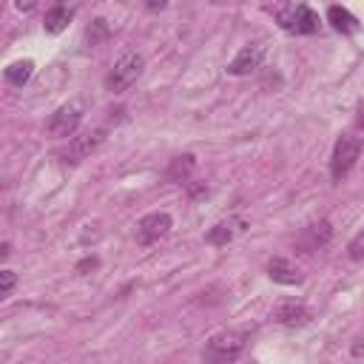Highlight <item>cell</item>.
Wrapping results in <instances>:
<instances>
[{
  "label": "cell",
  "instance_id": "obj_2",
  "mask_svg": "<svg viewBox=\"0 0 364 364\" xmlns=\"http://www.w3.org/2000/svg\"><path fill=\"white\" fill-rule=\"evenodd\" d=\"M142 68H145V57H142L139 51H125V54L114 63V68L108 71V77H105V88L114 91V94L128 91V88L136 82V77L142 74Z\"/></svg>",
  "mask_w": 364,
  "mask_h": 364
},
{
  "label": "cell",
  "instance_id": "obj_19",
  "mask_svg": "<svg viewBox=\"0 0 364 364\" xmlns=\"http://www.w3.org/2000/svg\"><path fill=\"white\" fill-rule=\"evenodd\" d=\"M347 256H350L353 262H358V259H364V230L353 236V242L347 245Z\"/></svg>",
  "mask_w": 364,
  "mask_h": 364
},
{
  "label": "cell",
  "instance_id": "obj_12",
  "mask_svg": "<svg viewBox=\"0 0 364 364\" xmlns=\"http://www.w3.org/2000/svg\"><path fill=\"white\" fill-rule=\"evenodd\" d=\"M267 276L273 279V282H279V284H299L301 282V273H299V267H293L287 259H282V256H273L270 262H267Z\"/></svg>",
  "mask_w": 364,
  "mask_h": 364
},
{
  "label": "cell",
  "instance_id": "obj_20",
  "mask_svg": "<svg viewBox=\"0 0 364 364\" xmlns=\"http://www.w3.org/2000/svg\"><path fill=\"white\" fill-rule=\"evenodd\" d=\"M88 267H91V270L97 267V259H94V256H91V259H82V262L77 264V270H88Z\"/></svg>",
  "mask_w": 364,
  "mask_h": 364
},
{
  "label": "cell",
  "instance_id": "obj_17",
  "mask_svg": "<svg viewBox=\"0 0 364 364\" xmlns=\"http://www.w3.org/2000/svg\"><path fill=\"white\" fill-rule=\"evenodd\" d=\"M191 168H193V156H191V154H182V156H176V159L171 162V168H168V179L188 176V173H191Z\"/></svg>",
  "mask_w": 364,
  "mask_h": 364
},
{
  "label": "cell",
  "instance_id": "obj_9",
  "mask_svg": "<svg viewBox=\"0 0 364 364\" xmlns=\"http://www.w3.org/2000/svg\"><path fill=\"white\" fill-rule=\"evenodd\" d=\"M247 230V219L245 216H228V219H222V222H216L210 230H208V245H216V247H225V245H230L236 236H242Z\"/></svg>",
  "mask_w": 364,
  "mask_h": 364
},
{
  "label": "cell",
  "instance_id": "obj_22",
  "mask_svg": "<svg viewBox=\"0 0 364 364\" xmlns=\"http://www.w3.org/2000/svg\"><path fill=\"white\" fill-rule=\"evenodd\" d=\"M358 125L364 128V105H361V111H358Z\"/></svg>",
  "mask_w": 364,
  "mask_h": 364
},
{
  "label": "cell",
  "instance_id": "obj_21",
  "mask_svg": "<svg viewBox=\"0 0 364 364\" xmlns=\"http://www.w3.org/2000/svg\"><path fill=\"white\" fill-rule=\"evenodd\" d=\"M353 355H355V358L364 355V338H355V344H353Z\"/></svg>",
  "mask_w": 364,
  "mask_h": 364
},
{
  "label": "cell",
  "instance_id": "obj_3",
  "mask_svg": "<svg viewBox=\"0 0 364 364\" xmlns=\"http://www.w3.org/2000/svg\"><path fill=\"white\" fill-rule=\"evenodd\" d=\"M361 148H364V142H361V136H355V134H341V136L336 139L333 156H330V173H333L336 182H341V179L355 168V162H358V156H361Z\"/></svg>",
  "mask_w": 364,
  "mask_h": 364
},
{
  "label": "cell",
  "instance_id": "obj_13",
  "mask_svg": "<svg viewBox=\"0 0 364 364\" xmlns=\"http://www.w3.org/2000/svg\"><path fill=\"white\" fill-rule=\"evenodd\" d=\"M327 20H330V26H333L336 31H341V34H355V31H358L355 14L347 11L344 6H330V9H327Z\"/></svg>",
  "mask_w": 364,
  "mask_h": 364
},
{
  "label": "cell",
  "instance_id": "obj_8",
  "mask_svg": "<svg viewBox=\"0 0 364 364\" xmlns=\"http://www.w3.org/2000/svg\"><path fill=\"white\" fill-rule=\"evenodd\" d=\"M102 139H105V128H94V131H85V134H77V136L68 139V148H65L60 156H63V162L77 165V162H82L91 151H97Z\"/></svg>",
  "mask_w": 364,
  "mask_h": 364
},
{
  "label": "cell",
  "instance_id": "obj_5",
  "mask_svg": "<svg viewBox=\"0 0 364 364\" xmlns=\"http://www.w3.org/2000/svg\"><path fill=\"white\" fill-rule=\"evenodd\" d=\"M264 57H267V43H264V40H253V43L242 46L239 54L228 63V74H233V77H247V74H253L256 68H262Z\"/></svg>",
  "mask_w": 364,
  "mask_h": 364
},
{
  "label": "cell",
  "instance_id": "obj_4",
  "mask_svg": "<svg viewBox=\"0 0 364 364\" xmlns=\"http://www.w3.org/2000/svg\"><path fill=\"white\" fill-rule=\"evenodd\" d=\"M273 14H276L279 26L284 31H290V34H316L318 31V14L310 6H304V3H299V6H282Z\"/></svg>",
  "mask_w": 364,
  "mask_h": 364
},
{
  "label": "cell",
  "instance_id": "obj_1",
  "mask_svg": "<svg viewBox=\"0 0 364 364\" xmlns=\"http://www.w3.org/2000/svg\"><path fill=\"white\" fill-rule=\"evenodd\" d=\"M247 347V330H219L216 336L208 338L202 350L205 364H233Z\"/></svg>",
  "mask_w": 364,
  "mask_h": 364
},
{
  "label": "cell",
  "instance_id": "obj_7",
  "mask_svg": "<svg viewBox=\"0 0 364 364\" xmlns=\"http://www.w3.org/2000/svg\"><path fill=\"white\" fill-rule=\"evenodd\" d=\"M171 225H173V222H171V216H168L165 210H154V213L142 216V219L136 222V245L148 247V245L159 242L162 236H168Z\"/></svg>",
  "mask_w": 364,
  "mask_h": 364
},
{
  "label": "cell",
  "instance_id": "obj_11",
  "mask_svg": "<svg viewBox=\"0 0 364 364\" xmlns=\"http://www.w3.org/2000/svg\"><path fill=\"white\" fill-rule=\"evenodd\" d=\"M74 14H77L74 6H51V9L46 11V17H43V28H46L48 34H60V31L68 28V23L74 20Z\"/></svg>",
  "mask_w": 364,
  "mask_h": 364
},
{
  "label": "cell",
  "instance_id": "obj_18",
  "mask_svg": "<svg viewBox=\"0 0 364 364\" xmlns=\"http://www.w3.org/2000/svg\"><path fill=\"white\" fill-rule=\"evenodd\" d=\"M0 299H9L11 296V290H14V282H17V276H14V270H0Z\"/></svg>",
  "mask_w": 364,
  "mask_h": 364
},
{
  "label": "cell",
  "instance_id": "obj_10",
  "mask_svg": "<svg viewBox=\"0 0 364 364\" xmlns=\"http://www.w3.org/2000/svg\"><path fill=\"white\" fill-rule=\"evenodd\" d=\"M310 318H313V313L304 304H296V301H282L273 310V321H279L284 327H304V324H310Z\"/></svg>",
  "mask_w": 364,
  "mask_h": 364
},
{
  "label": "cell",
  "instance_id": "obj_15",
  "mask_svg": "<svg viewBox=\"0 0 364 364\" xmlns=\"http://www.w3.org/2000/svg\"><path fill=\"white\" fill-rule=\"evenodd\" d=\"M330 236H333V228H330L327 219H321V222H316V225H310V228L304 230V245H307L310 250H316V247L327 245Z\"/></svg>",
  "mask_w": 364,
  "mask_h": 364
},
{
  "label": "cell",
  "instance_id": "obj_16",
  "mask_svg": "<svg viewBox=\"0 0 364 364\" xmlns=\"http://www.w3.org/2000/svg\"><path fill=\"white\" fill-rule=\"evenodd\" d=\"M111 31H108V23L102 20V17H97V20H91V26L85 28V40H88V46L94 48V46H100L105 37H108Z\"/></svg>",
  "mask_w": 364,
  "mask_h": 364
},
{
  "label": "cell",
  "instance_id": "obj_6",
  "mask_svg": "<svg viewBox=\"0 0 364 364\" xmlns=\"http://www.w3.org/2000/svg\"><path fill=\"white\" fill-rule=\"evenodd\" d=\"M80 122H82V108H80V102H65V105H60L51 117H48V134L51 136H57V139H65V136H74V131L80 128Z\"/></svg>",
  "mask_w": 364,
  "mask_h": 364
},
{
  "label": "cell",
  "instance_id": "obj_14",
  "mask_svg": "<svg viewBox=\"0 0 364 364\" xmlns=\"http://www.w3.org/2000/svg\"><path fill=\"white\" fill-rule=\"evenodd\" d=\"M31 74H34V63L31 60H17L6 68V82L14 85V88H23L31 80Z\"/></svg>",
  "mask_w": 364,
  "mask_h": 364
}]
</instances>
